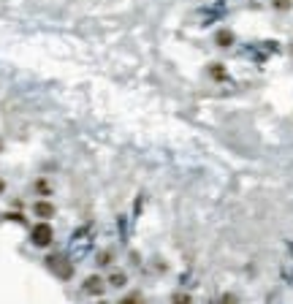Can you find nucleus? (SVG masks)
<instances>
[{"label":"nucleus","instance_id":"9","mask_svg":"<svg viewBox=\"0 0 293 304\" xmlns=\"http://www.w3.org/2000/svg\"><path fill=\"white\" fill-rule=\"evenodd\" d=\"M0 150H3V141H0Z\"/></svg>","mask_w":293,"mask_h":304},{"label":"nucleus","instance_id":"8","mask_svg":"<svg viewBox=\"0 0 293 304\" xmlns=\"http://www.w3.org/2000/svg\"><path fill=\"white\" fill-rule=\"evenodd\" d=\"M3 187H5V185H3V180H0V193H3Z\"/></svg>","mask_w":293,"mask_h":304},{"label":"nucleus","instance_id":"2","mask_svg":"<svg viewBox=\"0 0 293 304\" xmlns=\"http://www.w3.org/2000/svg\"><path fill=\"white\" fill-rule=\"evenodd\" d=\"M33 209H36V215L41 217V220H49V217L55 215V206H52L49 201H38L36 206H33Z\"/></svg>","mask_w":293,"mask_h":304},{"label":"nucleus","instance_id":"6","mask_svg":"<svg viewBox=\"0 0 293 304\" xmlns=\"http://www.w3.org/2000/svg\"><path fill=\"white\" fill-rule=\"evenodd\" d=\"M274 8H280V11H288V8H291V0H274Z\"/></svg>","mask_w":293,"mask_h":304},{"label":"nucleus","instance_id":"4","mask_svg":"<svg viewBox=\"0 0 293 304\" xmlns=\"http://www.w3.org/2000/svg\"><path fill=\"white\" fill-rule=\"evenodd\" d=\"M234 44V33L231 30H220L217 33V47H231Z\"/></svg>","mask_w":293,"mask_h":304},{"label":"nucleus","instance_id":"1","mask_svg":"<svg viewBox=\"0 0 293 304\" xmlns=\"http://www.w3.org/2000/svg\"><path fill=\"white\" fill-rule=\"evenodd\" d=\"M30 239H33V244H36V247H49V244L55 242V231H52L49 223H38V226L33 228Z\"/></svg>","mask_w":293,"mask_h":304},{"label":"nucleus","instance_id":"5","mask_svg":"<svg viewBox=\"0 0 293 304\" xmlns=\"http://www.w3.org/2000/svg\"><path fill=\"white\" fill-rule=\"evenodd\" d=\"M109 285H112V288H122V285H125V274L122 272H114L112 277H109Z\"/></svg>","mask_w":293,"mask_h":304},{"label":"nucleus","instance_id":"3","mask_svg":"<svg viewBox=\"0 0 293 304\" xmlns=\"http://www.w3.org/2000/svg\"><path fill=\"white\" fill-rule=\"evenodd\" d=\"M84 291H87V294H93V296L103 294V280H101V277H87V283H84Z\"/></svg>","mask_w":293,"mask_h":304},{"label":"nucleus","instance_id":"7","mask_svg":"<svg viewBox=\"0 0 293 304\" xmlns=\"http://www.w3.org/2000/svg\"><path fill=\"white\" fill-rule=\"evenodd\" d=\"M212 73H215L217 79H223V76H226V73H223V65H212Z\"/></svg>","mask_w":293,"mask_h":304}]
</instances>
